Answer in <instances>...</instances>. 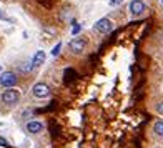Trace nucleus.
<instances>
[{
  "mask_svg": "<svg viewBox=\"0 0 163 148\" xmlns=\"http://www.w3.org/2000/svg\"><path fill=\"white\" fill-rule=\"evenodd\" d=\"M75 78H77V72L73 68H67L65 72H63V82H65L67 85H68V83H72Z\"/></svg>",
  "mask_w": 163,
  "mask_h": 148,
  "instance_id": "9",
  "label": "nucleus"
},
{
  "mask_svg": "<svg viewBox=\"0 0 163 148\" xmlns=\"http://www.w3.org/2000/svg\"><path fill=\"white\" fill-rule=\"evenodd\" d=\"M122 2L123 0H108V5L110 7H118V5H122Z\"/></svg>",
  "mask_w": 163,
  "mask_h": 148,
  "instance_id": "13",
  "label": "nucleus"
},
{
  "mask_svg": "<svg viewBox=\"0 0 163 148\" xmlns=\"http://www.w3.org/2000/svg\"><path fill=\"white\" fill-rule=\"evenodd\" d=\"M145 8H146V5L143 0H131L130 5H128V12L131 15H141L145 12Z\"/></svg>",
  "mask_w": 163,
  "mask_h": 148,
  "instance_id": "5",
  "label": "nucleus"
},
{
  "mask_svg": "<svg viewBox=\"0 0 163 148\" xmlns=\"http://www.w3.org/2000/svg\"><path fill=\"white\" fill-rule=\"evenodd\" d=\"M44 62H45V52L38 50L35 55H33V58H32V67H40Z\"/></svg>",
  "mask_w": 163,
  "mask_h": 148,
  "instance_id": "8",
  "label": "nucleus"
},
{
  "mask_svg": "<svg viewBox=\"0 0 163 148\" xmlns=\"http://www.w3.org/2000/svg\"><path fill=\"white\" fill-rule=\"evenodd\" d=\"M60 50H62V44H60V42H58V44L55 45L53 48H52V55H53V57H57V55L60 53Z\"/></svg>",
  "mask_w": 163,
  "mask_h": 148,
  "instance_id": "11",
  "label": "nucleus"
},
{
  "mask_svg": "<svg viewBox=\"0 0 163 148\" xmlns=\"http://www.w3.org/2000/svg\"><path fill=\"white\" fill-rule=\"evenodd\" d=\"M153 131H155L158 137H163V122L161 120H158V122L153 125Z\"/></svg>",
  "mask_w": 163,
  "mask_h": 148,
  "instance_id": "10",
  "label": "nucleus"
},
{
  "mask_svg": "<svg viewBox=\"0 0 163 148\" xmlns=\"http://www.w3.org/2000/svg\"><path fill=\"white\" fill-rule=\"evenodd\" d=\"M20 100V92L15 90V88H7V90L2 93V101L5 105H15L17 101Z\"/></svg>",
  "mask_w": 163,
  "mask_h": 148,
  "instance_id": "1",
  "label": "nucleus"
},
{
  "mask_svg": "<svg viewBox=\"0 0 163 148\" xmlns=\"http://www.w3.org/2000/svg\"><path fill=\"white\" fill-rule=\"evenodd\" d=\"M0 145H2V146H8V143H7L5 138H0Z\"/></svg>",
  "mask_w": 163,
  "mask_h": 148,
  "instance_id": "16",
  "label": "nucleus"
},
{
  "mask_svg": "<svg viewBox=\"0 0 163 148\" xmlns=\"http://www.w3.org/2000/svg\"><path fill=\"white\" fill-rule=\"evenodd\" d=\"M17 83V75L14 72H4L2 77H0V85L5 88H10Z\"/></svg>",
  "mask_w": 163,
  "mask_h": 148,
  "instance_id": "4",
  "label": "nucleus"
},
{
  "mask_svg": "<svg viewBox=\"0 0 163 148\" xmlns=\"http://www.w3.org/2000/svg\"><path fill=\"white\" fill-rule=\"evenodd\" d=\"M0 72H2V67H0Z\"/></svg>",
  "mask_w": 163,
  "mask_h": 148,
  "instance_id": "17",
  "label": "nucleus"
},
{
  "mask_svg": "<svg viewBox=\"0 0 163 148\" xmlns=\"http://www.w3.org/2000/svg\"><path fill=\"white\" fill-rule=\"evenodd\" d=\"M32 93H33V97H37V98H48L50 97V88H48L47 83L40 82V83H35V85H33Z\"/></svg>",
  "mask_w": 163,
  "mask_h": 148,
  "instance_id": "2",
  "label": "nucleus"
},
{
  "mask_svg": "<svg viewBox=\"0 0 163 148\" xmlns=\"http://www.w3.org/2000/svg\"><path fill=\"white\" fill-rule=\"evenodd\" d=\"M27 130L30 131V133H40V131L44 130V125H42V123L40 122H29L27 123Z\"/></svg>",
  "mask_w": 163,
  "mask_h": 148,
  "instance_id": "7",
  "label": "nucleus"
},
{
  "mask_svg": "<svg viewBox=\"0 0 163 148\" xmlns=\"http://www.w3.org/2000/svg\"><path fill=\"white\" fill-rule=\"evenodd\" d=\"M93 29L97 30L98 33H110L113 30V23H112V20H108V18H100V20L93 25Z\"/></svg>",
  "mask_w": 163,
  "mask_h": 148,
  "instance_id": "3",
  "label": "nucleus"
},
{
  "mask_svg": "<svg viewBox=\"0 0 163 148\" xmlns=\"http://www.w3.org/2000/svg\"><path fill=\"white\" fill-rule=\"evenodd\" d=\"M0 18H2V20H10V18H8V17H7V15H5L2 10H0Z\"/></svg>",
  "mask_w": 163,
  "mask_h": 148,
  "instance_id": "15",
  "label": "nucleus"
},
{
  "mask_svg": "<svg viewBox=\"0 0 163 148\" xmlns=\"http://www.w3.org/2000/svg\"><path fill=\"white\" fill-rule=\"evenodd\" d=\"M80 30H82V25H78V23H73V29H72V33H73V35H78Z\"/></svg>",
  "mask_w": 163,
  "mask_h": 148,
  "instance_id": "12",
  "label": "nucleus"
},
{
  "mask_svg": "<svg viewBox=\"0 0 163 148\" xmlns=\"http://www.w3.org/2000/svg\"><path fill=\"white\" fill-rule=\"evenodd\" d=\"M85 48V40L82 38V37H77V38H73L72 42H70V50L73 52V53H82Z\"/></svg>",
  "mask_w": 163,
  "mask_h": 148,
  "instance_id": "6",
  "label": "nucleus"
},
{
  "mask_svg": "<svg viewBox=\"0 0 163 148\" xmlns=\"http://www.w3.org/2000/svg\"><path fill=\"white\" fill-rule=\"evenodd\" d=\"M156 110H158L160 115H163V101H160V103L156 105Z\"/></svg>",
  "mask_w": 163,
  "mask_h": 148,
  "instance_id": "14",
  "label": "nucleus"
}]
</instances>
